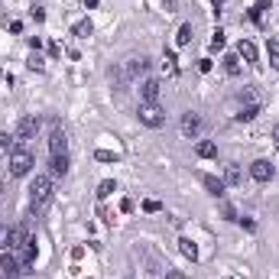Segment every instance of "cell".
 I'll list each match as a JSON object with an SVG mask.
<instances>
[{"label":"cell","instance_id":"obj_39","mask_svg":"<svg viewBox=\"0 0 279 279\" xmlns=\"http://www.w3.org/2000/svg\"><path fill=\"white\" fill-rule=\"evenodd\" d=\"M0 195H4V185H0Z\"/></svg>","mask_w":279,"mask_h":279},{"label":"cell","instance_id":"obj_11","mask_svg":"<svg viewBox=\"0 0 279 279\" xmlns=\"http://www.w3.org/2000/svg\"><path fill=\"white\" fill-rule=\"evenodd\" d=\"M159 68H162V75H165V78H176V75H179V59L172 55V52H162Z\"/></svg>","mask_w":279,"mask_h":279},{"label":"cell","instance_id":"obj_15","mask_svg":"<svg viewBox=\"0 0 279 279\" xmlns=\"http://www.w3.org/2000/svg\"><path fill=\"white\" fill-rule=\"evenodd\" d=\"M240 55H237V52H228V55H224V72H228V75H240Z\"/></svg>","mask_w":279,"mask_h":279},{"label":"cell","instance_id":"obj_30","mask_svg":"<svg viewBox=\"0 0 279 279\" xmlns=\"http://www.w3.org/2000/svg\"><path fill=\"white\" fill-rule=\"evenodd\" d=\"M30 13H33V20H36V23H42V20H46V13H42V7H33Z\"/></svg>","mask_w":279,"mask_h":279},{"label":"cell","instance_id":"obj_10","mask_svg":"<svg viewBox=\"0 0 279 279\" xmlns=\"http://www.w3.org/2000/svg\"><path fill=\"white\" fill-rule=\"evenodd\" d=\"M237 55L243 59V62H250V65H257V46L250 39H240L237 42Z\"/></svg>","mask_w":279,"mask_h":279},{"label":"cell","instance_id":"obj_4","mask_svg":"<svg viewBox=\"0 0 279 279\" xmlns=\"http://www.w3.org/2000/svg\"><path fill=\"white\" fill-rule=\"evenodd\" d=\"M33 169V156L23 150V146H16V150H10V176H26V172Z\"/></svg>","mask_w":279,"mask_h":279},{"label":"cell","instance_id":"obj_26","mask_svg":"<svg viewBox=\"0 0 279 279\" xmlns=\"http://www.w3.org/2000/svg\"><path fill=\"white\" fill-rule=\"evenodd\" d=\"M26 65H30V68H36V72H42V68H46V62H42V55H39V52H33V55L26 59Z\"/></svg>","mask_w":279,"mask_h":279},{"label":"cell","instance_id":"obj_24","mask_svg":"<svg viewBox=\"0 0 279 279\" xmlns=\"http://www.w3.org/2000/svg\"><path fill=\"white\" fill-rule=\"evenodd\" d=\"M266 52H269V65L279 68V42L276 39H266Z\"/></svg>","mask_w":279,"mask_h":279},{"label":"cell","instance_id":"obj_3","mask_svg":"<svg viewBox=\"0 0 279 279\" xmlns=\"http://www.w3.org/2000/svg\"><path fill=\"white\" fill-rule=\"evenodd\" d=\"M136 114H140V124H146V127H153V130L165 124V110L159 107V104H140Z\"/></svg>","mask_w":279,"mask_h":279},{"label":"cell","instance_id":"obj_8","mask_svg":"<svg viewBox=\"0 0 279 279\" xmlns=\"http://www.w3.org/2000/svg\"><path fill=\"white\" fill-rule=\"evenodd\" d=\"M250 176H254L257 182H269L273 179V165H269L266 159H257L254 165H250Z\"/></svg>","mask_w":279,"mask_h":279},{"label":"cell","instance_id":"obj_16","mask_svg":"<svg viewBox=\"0 0 279 279\" xmlns=\"http://www.w3.org/2000/svg\"><path fill=\"white\" fill-rule=\"evenodd\" d=\"M4 250H13V228L10 224H0V254Z\"/></svg>","mask_w":279,"mask_h":279},{"label":"cell","instance_id":"obj_27","mask_svg":"<svg viewBox=\"0 0 279 279\" xmlns=\"http://www.w3.org/2000/svg\"><path fill=\"white\" fill-rule=\"evenodd\" d=\"M110 191H117V185H114V182L107 179V182H101V185H98V198H107Z\"/></svg>","mask_w":279,"mask_h":279},{"label":"cell","instance_id":"obj_32","mask_svg":"<svg viewBox=\"0 0 279 279\" xmlns=\"http://www.w3.org/2000/svg\"><path fill=\"white\" fill-rule=\"evenodd\" d=\"M7 150H10V136L0 133V153H7Z\"/></svg>","mask_w":279,"mask_h":279},{"label":"cell","instance_id":"obj_37","mask_svg":"<svg viewBox=\"0 0 279 279\" xmlns=\"http://www.w3.org/2000/svg\"><path fill=\"white\" fill-rule=\"evenodd\" d=\"M81 4H85V7H98V0H81Z\"/></svg>","mask_w":279,"mask_h":279},{"label":"cell","instance_id":"obj_31","mask_svg":"<svg viewBox=\"0 0 279 279\" xmlns=\"http://www.w3.org/2000/svg\"><path fill=\"white\" fill-rule=\"evenodd\" d=\"M162 7H165V13H176V7H179V0H162Z\"/></svg>","mask_w":279,"mask_h":279},{"label":"cell","instance_id":"obj_17","mask_svg":"<svg viewBox=\"0 0 279 279\" xmlns=\"http://www.w3.org/2000/svg\"><path fill=\"white\" fill-rule=\"evenodd\" d=\"M240 182H243L240 165H228V169H224V185H240Z\"/></svg>","mask_w":279,"mask_h":279},{"label":"cell","instance_id":"obj_2","mask_svg":"<svg viewBox=\"0 0 279 279\" xmlns=\"http://www.w3.org/2000/svg\"><path fill=\"white\" fill-rule=\"evenodd\" d=\"M179 130H182V136H185V140H198V136H202V130H205V120H202V114H195V110L182 114V124H179Z\"/></svg>","mask_w":279,"mask_h":279},{"label":"cell","instance_id":"obj_12","mask_svg":"<svg viewBox=\"0 0 279 279\" xmlns=\"http://www.w3.org/2000/svg\"><path fill=\"white\" fill-rule=\"evenodd\" d=\"M202 185L211 191L214 198H224V188H228V185H224V179H214V176H202Z\"/></svg>","mask_w":279,"mask_h":279},{"label":"cell","instance_id":"obj_33","mask_svg":"<svg viewBox=\"0 0 279 279\" xmlns=\"http://www.w3.org/2000/svg\"><path fill=\"white\" fill-rule=\"evenodd\" d=\"M198 72H205V75L211 72V59H202V62H198Z\"/></svg>","mask_w":279,"mask_h":279},{"label":"cell","instance_id":"obj_35","mask_svg":"<svg viewBox=\"0 0 279 279\" xmlns=\"http://www.w3.org/2000/svg\"><path fill=\"white\" fill-rule=\"evenodd\" d=\"M165 279H185V276H182L179 269H172V273H165Z\"/></svg>","mask_w":279,"mask_h":279},{"label":"cell","instance_id":"obj_28","mask_svg":"<svg viewBox=\"0 0 279 279\" xmlns=\"http://www.w3.org/2000/svg\"><path fill=\"white\" fill-rule=\"evenodd\" d=\"M94 159H101V162H117V153H107V150H98V153H94Z\"/></svg>","mask_w":279,"mask_h":279},{"label":"cell","instance_id":"obj_13","mask_svg":"<svg viewBox=\"0 0 279 279\" xmlns=\"http://www.w3.org/2000/svg\"><path fill=\"white\" fill-rule=\"evenodd\" d=\"M49 172L55 179H62L65 172H68V156H52V162H49Z\"/></svg>","mask_w":279,"mask_h":279},{"label":"cell","instance_id":"obj_23","mask_svg":"<svg viewBox=\"0 0 279 279\" xmlns=\"http://www.w3.org/2000/svg\"><path fill=\"white\" fill-rule=\"evenodd\" d=\"M176 42H179V46H188V42H191V23H182V26H179Z\"/></svg>","mask_w":279,"mask_h":279},{"label":"cell","instance_id":"obj_20","mask_svg":"<svg viewBox=\"0 0 279 279\" xmlns=\"http://www.w3.org/2000/svg\"><path fill=\"white\" fill-rule=\"evenodd\" d=\"M72 33H75L78 39H88L91 33H94V26H91V20H78V23L72 26Z\"/></svg>","mask_w":279,"mask_h":279},{"label":"cell","instance_id":"obj_19","mask_svg":"<svg viewBox=\"0 0 279 279\" xmlns=\"http://www.w3.org/2000/svg\"><path fill=\"white\" fill-rule=\"evenodd\" d=\"M195 153L202 156V159H214V156H217V146L211 143V140H202V143L195 146Z\"/></svg>","mask_w":279,"mask_h":279},{"label":"cell","instance_id":"obj_1","mask_svg":"<svg viewBox=\"0 0 279 279\" xmlns=\"http://www.w3.org/2000/svg\"><path fill=\"white\" fill-rule=\"evenodd\" d=\"M52 179L49 176H36V182L30 185V208L33 214H46V208L52 205Z\"/></svg>","mask_w":279,"mask_h":279},{"label":"cell","instance_id":"obj_7","mask_svg":"<svg viewBox=\"0 0 279 279\" xmlns=\"http://www.w3.org/2000/svg\"><path fill=\"white\" fill-rule=\"evenodd\" d=\"M159 81H156V78H146L143 85H140V98H143V104H156L159 101Z\"/></svg>","mask_w":279,"mask_h":279},{"label":"cell","instance_id":"obj_9","mask_svg":"<svg viewBox=\"0 0 279 279\" xmlns=\"http://www.w3.org/2000/svg\"><path fill=\"white\" fill-rule=\"evenodd\" d=\"M0 269H4L7 276H16L20 273V260H16L10 250H4V254H0Z\"/></svg>","mask_w":279,"mask_h":279},{"label":"cell","instance_id":"obj_5","mask_svg":"<svg viewBox=\"0 0 279 279\" xmlns=\"http://www.w3.org/2000/svg\"><path fill=\"white\" fill-rule=\"evenodd\" d=\"M36 130H39V117H33V114H30V117H23L20 124H16V133H13V140L23 146V143H30V140L36 136Z\"/></svg>","mask_w":279,"mask_h":279},{"label":"cell","instance_id":"obj_38","mask_svg":"<svg viewBox=\"0 0 279 279\" xmlns=\"http://www.w3.org/2000/svg\"><path fill=\"white\" fill-rule=\"evenodd\" d=\"M273 140H276V146H279V124H276V130H273Z\"/></svg>","mask_w":279,"mask_h":279},{"label":"cell","instance_id":"obj_22","mask_svg":"<svg viewBox=\"0 0 279 279\" xmlns=\"http://www.w3.org/2000/svg\"><path fill=\"white\" fill-rule=\"evenodd\" d=\"M257 114H260V104H257V101H250L247 107H240V110H237V120H254Z\"/></svg>","mask_w":279,"mask_h":279},{"label":"cell","instance_id":"obj_36","mask_svg":"<svg viewBox=\"0 0 279 279\" xmlns=\"http://www.w3.org/2000/svg\"><path fill=\"white\" fill-rule=\"evenodd\" d=\"M211 4H214V10H221V7L228 4V0H211Z\"/></svg>","mask_w":279,"mask_h":279},{"label":"cell","instance_id":"obj_25","mask_svg":"<svg viewBox=\"0 0 279 279\" xmlns=\"http://www.w3.org/2000/svg\"><path fill=\"white\" fill-rule=\"evenodd\" d=\"M146 68H150V62H146L143 55H140V59H130V75H140V72H146Z\"/></svg>","mask_w":279,"mask_h":279},{"label":"cell","instance_id":"obj_18","mask_svg":"<svg viewBox=\"0 0 279 279\" xmlns=\"http://www.w3.org/2000/svg\"><path fill=\"white\" fill-rule=\"evenodd\" d=\"M179 250H182V257H188V260H191V263L198 260V247H195V240L182 237V240H179Z\"/></svg>","mask_w":279,"mask_h":279},{"label":"cell","instance_id":"obj_34","mask_svg":"<svg viewBox=\"0 0 279 279\" xmlns=\"http://www.w3.org/2000/svg\"><path fill=\"white\" fill-rule=\"evenodd\" d=\"M143 211H159V202H153V198H150V202H143Z\"/></svg>","mask_w":279,"mask_h":279},{"label":"cell","instance_id":"obj_29","mask_svg":"<svg viewBox=\"0 0 279 279\" xmlns=\"http://www.w3.org/2000/svg\"><path fill=\"white\" fill-rule=\"evenodd\" d=\"M211 49H224V30H214V36H211Z\"/></svg>","mask_w":279,"mask_h":279},{"label":"cell","instance_id":"obj_6","mask_svg":"<svg viewBox=\"0 0 279 279\" xmlns=\"http://www.w3.org/2000/svg\"><path fill=\"white\" fill-rule=\"evenodd\" d=\"M49 153L52 156H68V140H65V130L59 124H52V133H49Z\"/></svg>","mask_w":279,"mask_h":279},{"label":"cell","instance_id":"obj_21","mask_svg":"<svg viewBox=\"0 0 279 279\" xmlns=\"http://www.w3.org/2000/svg\"><path fill=\"white\" fill-rule=\"evenodd\" d=\"M266 10H269V0H257L254 10H250V20L260 26V23H263V13H266Z\"/></svg>","mask_w":279,"mask_h":279},{"label":"cell","instance_id":"obj_14","mask_svg":"<svg viewBox=\"0 0 279 279\" xmlns=\"http://www.w3.org/2000/svg\"><path fill=\"white\" fill-rule=\"evenodd\" d=\"M20 260H23L26 266H30L33 260H36V240H33V237L26 240V243H20Z\"/></svg>","mask_w":279,"mask_h":279}]
</instances>
